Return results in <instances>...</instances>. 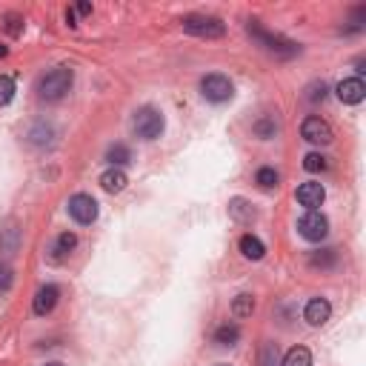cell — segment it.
Instances as JSON below:
<instances>
[{"instance_id":"cell-13","label":"cell","mask_w":366,"mask_h":366,"mask_svg":"<svg viewBox=\"0 0 366 366\" xmlns=\"http://www.w3.org/2000/svg\"><path fill=\"white\" fill-rule=\"evenodd\" d=\"M75 246H77V235H75V232H61V235L55 238L52 249H49V258H52L55 263H61V260H66V258L75 252Z\"/></svg>"},{"instance_id":"cell-32","label":"cell","mask_w":366,"mask_h":366,"mask_svg":"<svg viewBox=\"0 0 366 366\" xmlns=\"http://www.w3.org/2000/svg\"><path fill=\"white\" fill-rule=\"evenodd\" d=\"M66 23H69V26H77V23H75V9H66Z\"/></svg>"},{"instance_id":"cell-10","label":"cell","mask_w":366,"mask_h":366,"mask_svg":"<svg viewBox=\"0 0 366 366\" xmlns=\"http://www.w3.org/2000/svg\"><path fill=\"white\" fill-rule=\"evenodd\" d=\"M335 92H338L341 103H349V106H355V103H360V101L366 98V86H363L360 77H346V80H341Z\"/></svg>"},{"instance_id":"cell-4","label":"cell","mask_w":366,"mask_h":366,"mask_svg":"<svg viewBox=\"0 0 366 366\" xmlns=\"http://www.w3.org/2000/svg\"><path fill=\"white\" fill-rule=\"evenodd\" d=\"M183 32H189L195 37H206V40H217L226 34V26L220 18H212V15H187L180 20Z\"/></svg>"},{"instance_id":"cell-18","label":"cell","mask_w":366,"mask_h":366,"mask_svg":"<svg viewBox=\"0 0 366 366\" xmlns=\"http://www.w3.org/2000/svg\"><path fill=\"white\" fill-rule=\"evenodd\" d=\"M281 366H312V352L306 346H292L286 355H284V363Z\"/></svg>"},{"instance_id":"cell-34","label":"cell","mask_w":366,"mask_h":366,"mask_svg":"<svg viewBox=\"0 0 366 366\" xmlns=\"http://www.w3.org/2000/svg\"><path fill=\"white\" fill-rule=\"evenodd\" d=\"M46 366H63V363H58V360H55V363H46Z\"/></svg>"},{"instance_id":"cell-15","label":"cell","mask_w":366,"mask_h":366,"mask_svg":"<svg viewBox=\"0 0 366 366\" xmlns=\"http://www.w3.org/2000/svg\"><path fill=\"white\" fill-rule=\"evenodd\" d=\"M229 215H232L238 223H252L258 217V212L252 209V203L244 201V198H232V201H229Z\"/></svg>"},{"instance_id":"cell-2","label":"cell","mask_w":366,"mask_h":366,"mask_svg":"<svg viewBox=\"0 0 366 366\" xmlns=\"http://www.w3.org/2000/svg\"><path fill=\"white\" fill-rule=\"evenodd\" d=\"M72 83H75L72 69L69 66H55V69H49L46 75H40V80H37V98L55 103V101H61V98L69 95Z\"/></svg>"},{"instance_id":"cell-17","label":"cell","mask_w":366,"mask_h":366,"mask_svg":"<svg viewBox=\"0 0 366 366\" xmlns=\"http://www.w3.org/2000/svg\"><path fill=\"white\" fill-rule=\"evenodd\" d=\"M238 246H241L244 258H249V260H260V258L266 255V246H263V241H260V238H255V235H244Z\"/></svg>"},{"instance_id":"cell-25","label":"cell","mask_w":366,"mask_h":366,"mask_svg":"<svg viewBox=\"0 0 366 366\" xmlns=\"http://www.w3.org/2000/svg\"><path fill=\"white\" fill-rule=\"evenodd\" d=\"M335 260H338V252H335V249H317V252L309 255V266H320V269L332 266Z\"/></svg>"},{"instance_id":"cell-31","label":"cell","mask_w":366,"mask_h":366,"mask_svg":"<svg viewBox=\"0 0 366 366\" xmlns=\"http://www.w3.org/2000/svg\"><path fill=\"white\" fill-rule=\"evenodd\" d=\"M77 15H92V4H77Z\"/></svg>"},{"instance_id":"cell-35","label":"cell","mask_w":366,"mask_h":366,"mask_svg":"<svg viewBox=\"0 0 366 366\" xmlns=\"http://www.w3.org/2000/svg\"><path fill=\"white\" fill-rule=\"evenodd\" d=\"M220 366H226V363H220Z\"/></svg>"},{"instance_id":"cell-23","label":"cell","mask_w":366,"mask_h":366,"mask_svg":"<svg viewBox=\"0 0 366 366\" xmlns=\"http://www.w3.org/2000/svg\"><path fill=\"white\" fill-rule=\"evenodd\" d=\"M327 92H329V86H327L324 80H315V83L306 86L303 98H306L309 103H324V101H327Z\"/></svg>"},{"instance_id":"cell-1","label":"cell","mask_w":366,"mask_h":366,"mask_svg":"<svg viewBox=\"0 0 366 366\" xmlns=\"http://www.w3.org/2000/svg\"><path fill=\"white\" fill-rule=\"evenodd\" d=\"M246 32H249V37L260 46L263 52H269V55H274V58H281V61H289V58L301 55V46H298L295 40H286L284 34H274V32L263 29L258 20H249V23H246Z\"/></svg>"},{"instance_id":"cell-16","label":"cell","mask_w":366,"mask_h":366,"mask_svg":"<svg viewBox=\"0 0 366 366\" xmlns=\"http://www.w3.org/2000/svg\"><path fill=\"white\" fill-rule=\"evenodd\" d=\"M238 341H241L238 324H220V327L215 329V343H217V346H235Z\"/></svg>"},{"instance_id":"cell-11","label":"cell","mask_w":366,"mask_h":366,"mask_svg":"<svg viewBox=\"0 0 366 366\" xmlns=\"http://www.w3.org/2000/svg\"><path fill=\"white\" fill-rule=\"evenodd\" d=\"M329 315H332V306H329L327 298H312L306 303V309H303V317H306L309 327H324L329 320Z\"/></svg>"},{"instance_id":"cell-8","label":"cell","mask_w":366,"mask_h":366,"mask_svg":"<svg viewBox=\"0 0 366 366\" xmlns=\"http://www.w3.org/2000/svg\"><path fill=\"white\" fill-rule=\"evenodd\" d=\"M69 215L80 223V226H89V223H95L98 220V201L92 198V195H72L69 198Z\"/></svg>"},{"instance_id":"cell-3","label":"cell","mask_w":366,"mask_h":366,"mask_svg":"<svg viewBox=\"0 0 366 366\" xmlns=\"http://www.w3.org/2000/svg\"><path fill=\"white\" fill-rule=\"evenodd\" d=\"M163 126H166V120L155 106H141L132 118V132L141 141H158L163 134Z\"/></svg>"},{"instance_id":"cell-21","label":"cell","mask_w":366,"mask_h":366,"mask_svg":"<svg viewBox=\"0 0 366 366\" xmlns=\"http://www.w3.org/2000/svg\"><path fill=\"white\" fill-rule=\"evenodd\" d=\"M106 160H109L115 169H120V166L132 163V149H129L126 144H115V146H109V152H106Z\"/></svg>"},{"instance_id":"cell-9","label":"cell","mask_w":366,"mask_h":366,"mask_svg":"<svg viewBox=\"0 0 366 366\" xmlns=\"http://www.w3.org/2000/svg\"><path fill=\"white\" fill-rule=\"evenodd\" d=\"M295 198L306 212H317V206H324V201H327V189H324V183L309 180V183H301Z\"/></svg>"},{"instance_id":"cell-28","label":"cell","mask_w":366,"mask_h":366,"mask_svg":"<svg viewBox=\"0 0 366 366\" xmlns=\"http://www.w3.org/2000/svg\"><path fill=\"white\" fill-rule=\"evenodd\" d=\"M4 29H6V34L18 37V34L23 32V18H20L18 12H9V15H4Z\"/></svg>"},{"instance_id":"cell-20","label":"cell","mask_w":366,"mask_h":366,"mask_svg":"<svg viewBox=\"0 0 366 366\" xmlns=\"http://www.w3.org/2000/svg\"><path fill=\"white\" fill-rule=\"evenodd\" d=\"M252 132H255V137H260V141H272V137L278 134V123H274V118L266 115V118L252 123Z\"/></svg>"},{"instance_id":"cell-7","label":"cell","mask_w":366,"mask_h":366,"mask_svg":"<svg viewBox=\"0 0 366 366\" xmlns=\"http://www.w3.org/2000/svg\"><path fill=\"white\" fill-rule=\"evenodd\" d=\"M298 232H301V238L317 244V241H324L329 235V220H327V215H320V212H306L298 220Z\"/></svg>"},{"instance_id":"cell-19","label":"cell","mask_w":366,"mask_h":366,"mask_svg":"<svg viewBox=\"0 0 366 366\" xmlns=\"http://www.w3.org/2000/svg\"><path fill=\"white\" fill-rule=\"evenodd\" d=\"M52 137H55V129H52V126L37 123V126H32V132H29V144H32V146H49Z\"/></svg>"},{"instance_id":"cell-14","label":"cell","mask_w":366,"mask_h":366,"mask_svg":"<svg viewBox=\"0 0 366 366\" xmlns=\"http://www.w3.org/2000/svg\"><path fill=\"white\" fill-rule=\"evenodd\" d=\"M126 183H129V177H126V172L123 169H106L103 175H101V187L109 192V195H118V192H123L126 189Z\"/></svg>"},{"instance_id":"cell-33","label":"cell","mask_w":366,"mask_h":366,"mask_svg":"<svg viewBox=\"0 0 366 366\" xmlns=\"http://www.w3.org/2000/svg\"><path fill=\"white\" fill-rule=\"evenodd\" d=\"M6 52H9V49H6V46H0V58H6Z\"/></svg>"},{"instance_id":"cell-6","label":"cell","mask_w":366,"mask_h":366,"mask_svg":"<svg viewBox=\"0 0 366 366\" xmlns=\"http://www.w3.org/2000/svg\"><path fill=\"white\" fill-rule=\"evenodd\" d=\"M301 134H303V141H309L315 146H327V144H332V137H335L332 126L324 118H317V115H309L301 123Z\"/></svg>"},{"instance_id":"cell-24","label":"cell","mask_w":366,"mask_h":366,"mask_svg":"<svg viewBox=\"0 0 366 366\" xmlns=\"http://www.w3.org/2000/svg\"><path fill=\"white\" fill-rule=\"evenodd\" d=\"M252 312H255V298H252V295L244 292V295H238V298L232 301V315H235V317H249Z\"/></svg>"},{"instance_id":"cell-22","label":"cell","mask_w":366,"mask_h":366,"mask_svg":"<svg viewBox=\"0 0 366 366\" xmlns=\"http://www.w3.org/2000/svg\"><path fill=\"white\" fill-rule=\"evenodd\" d=\"M278 180H281V175L274 172L272 166H260L258 175H255V183L260 189H274V187H278Z\"/></svg>"},{"instance_id":"cell-27","label":"cell","mask_w":366,"mask_h":366,"mask_svg":"<svg viewBox=\"0 0 366 366\" xmlns=\"http://www.w3.org/2000/svg\"><path fill=\"white\" fill-rule=\"evenodd\" d=\"M12 98H15V80L6 77V75H0V106L12 103Z\"/></svg>"},{"instance_id":"cell-29","label":"cell","mask_w":366,"mask_h":366,"mask_svg":"<svg viewBox=\"0 0 366 366\" xmlns=\"http://www.w3.org/2000/svg\"><path fill=\"white\" fill-rule=\"evenodd\" d=\"M260 366H281L278 346H274V343H263V349H260Z\"/></svg>"},{"instance_id":"cell-5","label":"cell","mask_w":366,"mask_h":366,"mask_svg":"<svg viewBox=\"0 0 366 366\" xmlns=\"http://www.w3.org/2000/svg\"><path fill=\"white\" fill-rule=\"evenodd\" d=\"M201 95L206 101H212V103H223V101H229L235 95V86H232V80H229L226 75L212 72V75H206L201 80Z\"/></svg>"},{"instance_id":"cell-12","label":"cell","mask_w":366,"mask_h":366,"mask_svg":"<svg viewBox=\"0 0 366 366\" xmlns=\"http://www.w3.org/2000/svg\"><path fill=\"white\" fill-rule=\"evenodd\" d=\"M58 298H61V289H58L55 284H46V286H40V289H37V295H34V301H32L34 315H49V312L58 306Z\"/></svg>"},{"instance_id":"cell-30","label":"cell","mask_w":366,"mask_h":366,"mask_svg":"<svg viewBox=\"0 0 366 366\" xmlns=\"http://www.w3.org/2000/svg\"><path fill=\"white\" fill-rule=\"evenodd\" d=\"M12 281H15V272H12V266L0 263V292H6V289L12 286Z\"/></svg>"},{"instance_id":"cell-26","label":"cell","mask_w":366,"mask_h":366,"mask_svg":"<svg viewBox=\"0 0 366 366\" xmlns=\"http://www.w3.org/2000/svg\"><path fill=\"white\" fill-rule=\"evenodd\" d=\"M303 169H306V172H324V169H329V160L320 155V152H309V155L303 158Z\"/></svg>"}]
</instances>
